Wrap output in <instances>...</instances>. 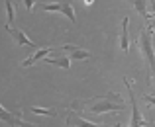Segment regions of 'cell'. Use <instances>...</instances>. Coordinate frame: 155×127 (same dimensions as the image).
<instances>
[{"label": "cell", "instance_id": "obj_8", "mask_svg": "<svg viewBox=\"0 0 155 127\" xmlns=\"http://www.w3.org/2000/svg\"><path fill=\"white\" fill-rule=\"evenodd\" d=\"M67 125L69 127H108V125H98V123H92V121H88V119H83V117L77 116L75 112H69Z\"/></svg>", "mask_w": 155, "mask_h": 127}, {"label": "cell", "instance_id": "obj_11", "mask_svg": "<svg viewBox=\"0 0 155 127\" xmlns=\"http://www.w3.org/2000/svg\"><path fill=\"white\" fill-rule=\"evenodd\" d=\"M61 14L69 20V22L75 26L77 18H75V8H73V0H61Z\"/></svg>", "mask_w": 155, "mask_h": 127}, {"label": "cell", "instance_id": "obj_13", "mask_svg": "<svg viewBox=\"0 0 155 127\" xmlns=\"http://www.w3.org/2000/svg\"><path fill=\"white\" fill-rule=\"evenodd\" d=\"M31 113H38V116H57L55 110H47V108H38V106H31L30 108Z\"/></svg>", "mask_w": 155, "mask_h": 127}, {"label": "cell", "instance_id": "obj_14", "mask_svg": "<svg viewBox=\"0 0 155 127\" xmlns=\"http://www.w3.org/2000/svg\"><path fill=\"white\" fill-rule=\"evenodd\" d=\"M41 8L45 12H61V0L59 2H45V4H41Z\"/></svg>", "mask_w": 155, "mask_h": 127}, {"label": "cell", "instance_id": "obj_3", "mask_svg": "<svg viewBox=\"0 0 155 127\" xmlns=\"http://www.w3.org/2000/svg\"><path fill=\"white\" fill-rule=\"evenodd\" d=\"M124 84H126V88H128V96H130V102H132V123H130V127H141V125H145V119L141 117L140 110H137V100H136L134 90H132V80H130L128 76L124 78Z\"/></svg>", "mask_w": 155, "mask_h": 127}, {"label": "cell", "instance_id": "obj_7", "mask_svg": "<svg viewBox=\"0 0 155 127\" xmlns=\"http://www.w3.org/2000/svg\"><path fill=\"white\" fill-rule=\"evenodd\" d=\"M51 51H55V49H51V47H38V49H35V51L31 53V55L22 63V67H24V68H28V67H31V65H35L38 61H43L45 57H49V53H51Z\"/></svg>", "mask_w": 155, "mask_h": 127}, {"label": "cell", "instance_id": "obj_5", "mask_svg": "<svg viewBox=\"0 0 155 127\" xmlns=\"http://www.w3.org/2000/svg\"><path fill=\"white\" fill-rule=\"evenodd\" d=\"M0 121H6V123H10L12 127H38V125H31L28 123V121L22 119V112H8L6 108H2V104H0Z\"/></svg>", "mask_w": 155, "mask_h": 127}, {"label": "cell", "instance_id": "obj_4", "mask_svg": "<svg viewBox=\"0 0 155 127\" xmlns=\"http://www.w3.org/2000/svg\"><path fill=\"white\" fill-rule=\"evenodd\" d=\"M55 51L63 53V55H69L73 61H84V59H91L92 57L87 49H81V47H77V45H71V43L59 45V47H55Z\"/></svg>", "mask_w": 155, "mask_h": 127}, {"label": "cell", "instance_id": "obj_10", "mask_svg": "<svg viewBox=\"0 0 155 127\" xmlns=\"http://www.w3.org/2000/svg\"><path fill=\"white\" fill-rule=\"evenodd\" d=\"M128 26H130V18L128 16H124V20H122V33H120V47L124 53L130 51V35H128Z\"/></svg>", "mask_w": 155, "mask_h": 127}, {"label": "cell", "instance_id": "obj_12", "mask_svg": "<svg viewBox=\"0 0 155 127\" xmlns=\"http://www.w3.org/2000/svg\"><path fill=\"white\" fill-rule=\"evenodd\" d=\"M16 20V8L12 0H6V26H12V22Z\"/></svg>", "mask_w": 155, "mask_h": 127}, {"label": "cell", "instance_id": "obj_6", "mask_svg": "<svg viewBox=\"0 0 155 127\" xmlns=\"http://www.w3.org/2000/svg\"><path fill=\"white\" fill-rule=\"evenodd\" d=\"M6 31L12 35V39H14V41L18 43L20 47H30V49H34V51L38 49V47H35V43L31 41V39L28 37V35L24 33L22 30H16V27H12V26H6Z\"/></svg>", "mask_w": 155, "mask_h": 127}, {"label": "cell", "instance_id": "obj_15", "mask_svg": "<svg viewBox=\"0 0 155 127\" xmlns=\"http://www.w3.org/2000/svg\"><path fill=\"white\" fill-rule=\"evenodd\" d=\"M143 102H145V106H149V108H155V94H145Z\"/></svg>", "mask_w": 155, "mask_h": 127}, {"label": "cell", "instance_id": "obj_16", "mask_svg": "<svg viewBox=\"0 0 155 127\" xmlns=\"http://www.w3.org/2000/svg\"><path fill=\"white\" fill-rule=\"evenodd\" d=\"M38 2V0H24V4H26V10L31 12V8H34V4Z\"/></svg>", "mask_w": 155, "mask_h": 127}, {"label": "cell", "instance_id": "obj_9", "mask_svg": "<svg viewBox=\"0 0 155 127\" xmlns=\"http://www.w3.org/2000/svg\"><path fill=\"white\" fill-rule=\"evenodd\" d=\"M71 57L69 55H63V53H59V55L57 57H45V59H43V63L45 65H55V67H61V68H65V71H69V68H71Z\"/></svg>", "mask_w": 155, "mask_h": 127}, {"label": "cell", "instance_id": "obj_2", "mask_svg": "<svg viewBox=\"0 0 155 127\" xmlns=\"http://www.w3.org/2000/svg\"><path fill=\"white\" fill-rule=\"evenodd\" d=\"M137 43H140V51L141 57L147 61L149 72L155 75V51H153V22L149 24L145 30L140 31V37H137Z\"/></svg>", "mask_w": 155, "mask_h": 127}, {"label": "cell", "instance_id": "obj_1", "mask_svg": "<svg viewBox=\"0 0 155 127\" xmlns=\"http://www.w3.org/2000/svg\"><path fill=\"white\" fill-rule=\"evenodd\" d=\"M73 108H87L88 113H106V112H122L126 108V102L118 92H110L106 96L91 98V100H79L73 104Z\"/></svg>", "mask_w": 155, "mask_h": 127}, {"label": "cell", "instance_id": "obj_17", "mask_svg": "<svg viewBox=\"0 0 155 127\" xmlns=\"http://www.w3.org/2000/svg\"><path fill=\"white\" fill-rule=\"evenodd\" d=\"M94 4V0H84V6H92Z\"/></svg>", "mask_w": 155, "mask_h": 127}, {"label": "cell", "instance_id": "obj_18", "mask_svg": "<svg viewBox=\"0 0 155 127\" xmlns=\"http://www.w3.org/2000/svg\"><path fill=\"white\" fill-rule=\"evenodd\" d=\"M112 127H120V123H116V125H112Z\"/></svg>", "mask_w": 155, "mask_h": 127}, {"label": "cell", "instance_id": "obj_19", "mask_svg": "<svg viewBox=\"0 0 155 127\" xmlns=\"http://www.w3.org/2000/svg\"><path fill=\"white\" fill-rule=\"evenodd\" d=\"M151 80H153V82H155V76H153V78H151Z\"/></svg>", "mask_w": 155, "mask_h": 127}]
</instances>
